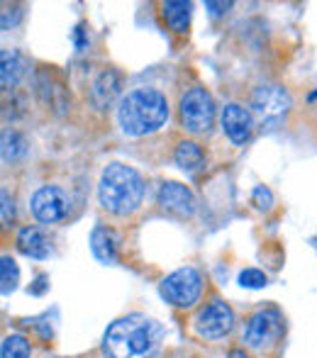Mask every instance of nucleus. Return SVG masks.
Instances as JSON below:
<instances>
[{
	"label": "nucleus",
	"instance_id": "4468645a",
	"mask_svg": "<svg viewBox=\"0 0 317 358\" xmlns=\"http://www.w3.org/2000/svg\"><path fill=\"white\" fill-rule=\"evenodd\" d=\"M24 71H27V62L20 52L15 49H3L0 52V85L3 90H10L22 80Z\"/></svg>",
	"mask_w": 317,
	"mask_h": 358
},
{
	"label": "nucleus",
	"instance_id": "2eb2a0df",
	"mask_svg": "<svg viewBox=\"0 0 317 358\" xmlns=\"http://www.w3.org/2000/svg\"><path fill=\"white\" fill-rule=\"evenodd\" d=\"M90 251L100 264H113L118 259V239L108 227H95L90 234Z\"/></svg>",
	"mask_w": 317,
	"mask_h": 358
},
{
	"label": "nucleus",
	"instance_id": "1a4fd4ad",
	"mask_svg": "<svg viewBox=\"0 0 317 358\" xmlns=\"http://www.w3.org/2000/svg\"><path fill=\"white\" fill-rule=\"evenodd\" d=\"M234 327V312L227 302L213 300L208 307H203L195 320V331L205 339H223Z\"/></svg>",
	"mask_w": 317,
	"mask_h": 358
},
{
	"label": "nucleus",
	"instance_id": "f03ea898",
	"mask_svg": "<svg viewBox=\"0 0 317 358\" xmlns=\"http://www.w3.org/2000/svg\"><path fill=\"white\" fill-rule=\"evenodd\" d=\"M169 120V100L157 88H134L120 100L118 122L127 137L159 132Z\"/></svg>",
	"mask_w": 317,
	"mask_h": 358
},
{
	"label": "nucleus",
	"instance_id": "6ab92c4d",
	"mask_svg": "<svg viewBox=\"0 0 317 358\" xmlns=\"http://www.w3.org/2000/svg\"><path fill=\"white\" fill-rule=\"evenodd\" d=\"M17 283H20L17 264H15L10 256H3V259H0V292L10 295V292L17 287Z\"/></svg>",
	"mask_w": 317,
	"mask_h": 358
},
{
	"label": "nucleus",
	"instance_id": "9b49d317",
	"mask_svg": "<svg viewBox=\"0 0 317 358\" xmlns=\"http://www.w3.org/2000/svg\"><path fill=\"white\" fill-rule=\"evenodd\" d=\"M223 129L232 144H244L254 132V117L239 103H230L223 110Z\"/></svg>",
	"mask_w": 317,
	"mask_h": 358
},
{
	"label": "nucleus",
	"instance_id": "7ed1b4c3",
	"mask_svg": "<svg viewBox=\"0 0 317 358\" xmlns=\"http://www.w3.org/2000/svg\"><path fill=\"white\" fill-rule=\"evenodd\" d=\"M144 180L132 166L127 164H108L100 173L98 200L108 213L129 215L142 205Z\"/></svg>",
	"mask_w": 317,
	"mask_h": 358
},
{
	"label": "nucleus",
	"instance_id": "412c9836",
	"mask_svg": "<svg viewBox=\"0 0 317 358\" xmlns=\"http://www.w3.org/2000/svg\"><path fill=\"white\" fill-rule=\"evenodd\" d=\"M269 283V278H266L264 271L259 268H246L239 273V285L241 287H249V290H259V287H264Z\"/></svg>",
	"mask_w": 317,
	"mask_h": 358
},
{
	"label": "nucleus",
	"instance_id": "9d476101",
	"mask_svg": "<svg viewBox=\"0 0 317 358\" xmlns=\"http://www.w3.org/2000/svg\"><path fill=\"white\" fill-rule=\"evenodd\" d=\"M159 205L164 213H171L176 217H190L195 213V198L183 183L169 180L159 188Z\"/></svg>",
	"mask_w": 317,
	"mask_h": 358
},
{
	"label": "nucleus",
	"instance_id": "39448f33",
	"mask_svg": "<svg viewBox=\"0 0 317 358\" xmlns=\"http://www.w3.org/2000/svg\"><path fill=\"white\" fill-rule=\"evenodd\" d=\"M200 290H203V278H200L198 271L190 268V266L166 275L159 287L161 297H164L166 302H171L174 307H193L200 297Z\"/></svg>",
	"mask_w": 317,
	"mask_h": 358
},
{
	"label": "nucleus",
	"instance_id": "a211bd4d",
	"mask_svg": "<svg viewBox=\"0 0 317 358\" xmlns=\"http://www.w3.org/2000/svg\"><path fill=\"white\" fill-rule=\"evenodd\" d=\"M0 151H3V161H20L27 156V139L22 137L20 132H15V129H5L3 132V142H0Z\"/></svg>",
	"mask_w": 317,
	"mask_h": 358
},
{
	"label": "nucleus",
	"instance_id": "20e7f679",
	"mask_svg": "<svg viewBox=\"0 0 317 358\" xmlns=\"http://www.w3.org/2000/svg\"><path fill=\"white\" fill-rule=\"evenodd\" d=\"M178 113H181V122H183V127L188 129V132L208 134L215 124L218 108H215L213 95L205 88H190L188 93L181 98Z\"/></svg>",
	"mask_w": 317,
	"mask_h": 358
},
{
	"label": "nucleus",
	"instance_id": "bb28decb",
	"mask_svg": "<svg viewBox=\"0 0 317 358\" xmlns=\"http://www.w3.org/2000/svg\"><path fill=\"white\" fill-rule=\"evenodd\" d=\"M227 358H249V356H246L241 349H234V351H230V356H227Z\"/></svg>",
	"mask_w": 317,
	"mask_h": 358
},
{
	"label": "nucleus",
	"instance_id": "f3484780",
	"mask_svg": "<svg viewBox=\"0 0 317 358\" xmlns=\"http://www.w3.org/2000/svg\"><path fill=\"white\" fill-rule=\"evenodd\" d=\"M174 159H176V166H181L183 171H198V169H203V164H205L203 149L195 142H181L176 146Z\"/></svg>",
	"mask_w": 317,
	"mask_h": 358
},
{
	"label": "nucleus",
	"instance_id": "6e6552de",
	"mask_svg": "<svg viewBox=\"0 0 317 358\" xmlns=\"http://www.w3.org/2000/svg\"><path fill=\"white\" fill-rule=\"evenodd\" d=\"M32 215L44 224H54V222L66 220L69 210H71V198L66 195V190H62L59 185H44L32 195Z\"/></svg>",
	"mask_w": 317,
	"mask_h": 358
},
{
	"label": "nucleus",
	"instance_id": "0eeeda50",
	"mask_svg": "<svg viewBox=\"0 0 317 358\" xmlns=\"http://www.w3.org/2000/svg\"><path fill=\"white\" fill-rule=\"evenodd\" d=\"M283 322L276 310H261L246 322L244 327V344L254 351H264L269 346H274L281 336Z\"/></svg>",
	"mask_w": 317,
	"mask_h": 358
},
{
	"label": "nucleus",
	"instance_id": "b1692460",
	"mask_svg": "<svg viewBox=\"0 0 317 358\" xmlns=\"http://www.w3.org/2000/svg\"><path fill=\"white\" fill-rule=\"evenodd\" d=\"M205 8H208L215 17H220V15H225L230 8H232V3H213V0H208V3H205Z\"/></svg>",
	"mask_w": 317,
	"mask_h": 358
},
{
	"label": "nucleus",
	"instance_id": "dca6fc26",
	"mask_svg": "<svg viewBox=\"0 0 317 358\" xmlns=\"http://www.w3.org/2000/svg\"><path fill=\"white\" fill-rule=\"evenodd\" d=\"M164 10V20L174 32H185L188 29V22H190V10L193 5L185 3V0H169V3L161 5Z\"/></svg>",
	"mask_w": 317,
	"mask_h": 358
},
{
	"label": "nucleus",
	"instance_id": "aec40b11",
	"mask_svg": "<svg viewBox=\"0 0 317 358\" xmlns=\"http://www.w3.org/2000/svg\"><path fill=\"white\" fill-rule=\"evenodd\" d=\"M0 356L3 358H29V341L20 334L5 336L3 346H0Z\"/></svg>",
	"mask_w": 317,
	"mask_h": 358
},
{
	"label": "nucleus",
	"instance_id": "5701e85b",
	"mask_svg": "<svg viewBox=\"0 0 317 358\" xmlns=\"http://www.w3.org/2000/svg\"><path fill=\"white\" fill-rule=\"evenodd\" d=\"M0 198H3V224H10V222L15 220L13 198H10V195H8V190H3V193H0Z\"/></svg>",
	"mask_w": 317,
	"mask_h": 358
},
{
	"label": "nucleus",
	"instance_id": "4be33fe9",
	"mask_svg": "<svg viewBox=\"0 0 317 358\" xmlns=\"http://www.w3.org/2000/svg\"><path fill=\"white\" fill-rule=\"evenodd\" d=\"M251 198H254V205L259 210H271V205H274V195H271V190L266 185H256Z\"/></svg>",
	"mask_w": 317,
	"mask_h": 358
},
{
	"label": "nucleus",
	"instance_id": "f8f14e48",
	"mask_svg": "<svg viewBox=\"0 0 317 358\" xmlns=\"http://www.w3.org/2000/svg\"><path fill=\"white\" fill-rule=\"evenodd\" d=\"M120 95V73L115 69H105L90 85V103L95 110H108Z\"/></svg>",
	"mask_w": 317,
	"mask_h": 358
},
{
	"label": "nucleus",
	"instance_id": "423d86ee",
	"mask_svg": "<svg viewBox=\"0 0 317 358\" xmlns=\"http://www.w3.org/2000/svg\"><path fill=\"white\" fill-rule=\"evenodd\" d=\"M251 108H254V115L264 124L279 122L290 110V95L283 85L264 83L251 93Z\"/></svg>",
	"mask_w": 317,
	"mask_h": 358
},
{
	"label": "nucleus",
	"instance_id": "f257e3e1",
	"mask_svg": "<svg viewBox=\"0 0 317 358\" xmlns=\"http://www.w3.org/2000/svg\"><path fill=\"white\" fill-rule=\"evenodd\" d=\"M164 339V327L147 315H127L115 320L103 336L110 358H152Z\"/></svg>",
	"mask_w": 317,
	"mask_h": 358
},
{
	"label": "nucleus",
	"instance_id": "ddd939ff",
	"mask_svg": "<svg viewBox=\"0 0 317 358\" xmlns=\"http://www.w3.org/2000/svg\"><path fill=\"white\" fill-rule=\"evenodd\" d=\"M17 249L24 256H29V259H39V261L52 254V244L44 236V231L37 229V227H22L17 231Z\"/></svg>",
	"mask_w": 317,
	"mask_h": 358
},
{
	"label": "nucleus",
	"instance_id": "393cba45",
	"mask_svg": "<svg viewBox=\"0 0 317 358\" xmlns=\"http://www.w3.org/2000/svg\"><path fill=\"white\" fill-rule=\"evenodd\" d=\"M47 275H39V278H37V283H34L32 287H29V292H34V295H42V292L44 290H47V287H49V283H47Z\"/></svg>",
	"mask_w": 317,
	"mask_h": 358
},
{
	"label": "nucleus",
	"instance_id": "cd10ccee",
	"mask_svg": "<svg viewBox=\"0 0 317 358\" xmlns=\"http://www.w3.org/2000/svg\"><path fill=\"white\" fill-rule=\"evenodd\" d=\"M310 100H317V93H313V95H310Z\"/></svg>",
	"mask_w": 317,
	"mask_h": 358
},
{
	"label": "nucleus",
	"instance_id": "a878e982",
	"mask_svg": "<svg viewBox=\"0 0 317 358\" xmlns=\"http://www.w3.org/2000/svg\"><path fill=\"white\" fill-rule=\"evenodd\" d=\"M73 39H76V47L83 49L85 47V39H83V27H76V32H73Z\"/></svg>",
	"mask_w": 317,
	"mask_h": 358
}]
</instances>
